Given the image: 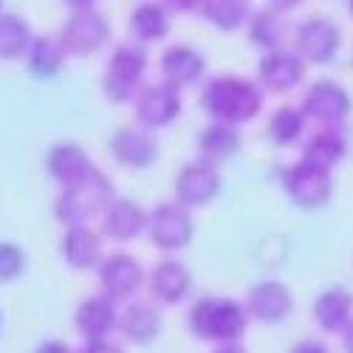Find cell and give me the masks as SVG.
<instances>
[{
	"label": "cell",
	"instance_id": "15",
	"mask_svg": "<svg viewBox=\"0 0 353 353\" xmlns=\"http://www.w3.org/2000/svg\"><path fill=\"white\" fill-rule=\"evenodd\" d=\"M99 280L105 288V297L110 300H125L144 280V272L139 266V260L130 254H110L99 266Z\"/></svg>",
	"mask_w": 353,
	"mask_h": 353
},
{
	"label": "cell",
	"instance_id": "3",
	"mask_svg": "<svg viewBox=\"0 0 353 353\" xmlns=\"http://www.w3.org/2000/svg\"><path fill=\"white\" fill-rule=\"evenodd\" d=\"M113 195H116L113 181L94 167L85 181L63 190V195L54 203V215L65 226H82L91 215H102L113 203Z\"/></svg>",
	"mask_w": 353,
	"mask_h": 353
},
{
	"label": "cell",
	"instance_id": "19",
	"mask_svg": "<svg viewBox=\"0 0 353 353\" xmlns=\"http://www.w3.org/2000/svg\"><path fill=\"white\" fill-rule=\"evenodd\" d=\"M305 77V63L291 51H269L260 60V79L272 91H291Z\"/></svg>",
	"mask_w": 353,
	"mask_h": 353
},
{
	"label": "cell",
	"instance_id": "16",
	"mask_svg": "<svg viewBox=\"0 0 353 353\" xmlns=\"http://www.w3.org/2000/svg\"><path fill=\"white\" fill-rule=\"evenodd\" d=\"M147 285H150V294L164 303V305H172V303H181L190 288H192V274L184 263L179 260H164L159 266L150 272L147 277Z\"/></svg>",
	"mask_w": 353,
	"mask_h": 353
},
{
	"label": "cell",
	"instance_id": "38",
	"mask_svg": "<svg viewBox=\"0 0 353 353\" xmlns=\"http://www.w3.org/2000/svg\"><path fill=\"white\" fill-rule=\"evenodd\" d=\"M345 334V353H353V322L342 331Z\"/></svg>",
	"mask_w": 353,
	"mask_h": 353
},
{
	"label": "cell",
	"instance_id": "17",
	"mask_svg": "<svg viewBox=\"0 0 353 353\" xmlns=\"http://www.w3.org/2000/svg\"><path fill=\"white\" fill-rule=\"evenodd\" d=\"M203 71H207V63H203V57L192 46H172L161 57V77L175 91L195 85L203 77Z\"/></svg>",
	"mask_w": 353,
	"mask_h": 353
},
{
	"label": "cell",
	"instance_id": "22",
	"mask_svg": "<svg viewBox=\"0 0 353 353\" xmlns=\"http://www.w3.org/2000/svg\"><path fill=\"white\" fill-rule=\"evenodd\" d=\"M350 314H353V294L347 288H328L314 303V319L328 334L345 331L350 325Z\"/></svg>",
	"mask_w": 353,
	"mask_h": 353
},
{
	"label": "cell",
	"instance_id": "21",
	"mask_svg": "<svg viewBox=\"0 0 353 353\" xmlns=\"http://www.w3.org/2000/svg\"><path fill=\"white\" fill-rule=\"evenodd\" d=\"M63 257L71 269H94L102 257V241L91 226H68L63 234Z\"/></svg>",
	"mask_w": 353,
	"mask_h": 353
},
{
	"label": "cell",
	"instance_id": "36",
	"mask_svg": "<svg viewBox=\"0 0 353 353\" xmlns=\"http://www.w3.org/2000/svg\"><path fill=\"white\" fill-rule=\"evenodd\" d=\"M291 353H328V347L316 342H300L297 347H291Z\"/></svg>",
	"mask_w": 353,
	"mask_h": 353
},
{
	"label": "cell",
	"instance_id": "34",
	"mask_svg": "<svg viewBox=\"0 0 353 353\" xmlns=\"http://www.w3.org/2000/svg\"><path fill=\"white\" fill-rule=\"evenodd\" d=\"M164 6L172 12H198L201 0H164Z\"/></svg>",
	"mask_w": 353,
	"mask_h": 353
},
{
	"label": "cell",
	"instance_id": "6",
	"mask_svg": "<svg viewBox=\"0 0 353 353\" xmlns=\"http://www.w3.org/2000/svg\"><path fill=\"white\" fill-rule=\"evenodd\" d=\"M283 184L291 203H297L300 210H319L331 198V172L305 161L288 167Z\"/></svg>",
	"mask_w": 353,
	"mask_h": 353
},
{
	"label": "cell",
	"instance_id": "31",
	"mask_svg": "<svg viewBox=\"0 0 353 353\" xmlns=\"http://www.w3.org/2000/svg\"><path fill=\"white\" fill-rule=\"evenodd\" d=\"M305 128V113L297 108H280L272 119H269V136L277 144H291L303 136Z\"/></svg>",
	"mask_w": 353,
	"mask_h": 353
},
{
	"label": "cell",
	"instance_id": "7",
	"mask_svg": "<svg viewBox=\"0 0 353 353\" xmlns=\"http://www.w3.org/2000/svg\"><path fill=\"white\" fill-rule=\"evenodd\" d=\"M108 34H110L108 20L94 9H82L65 20L63 32H60V43H63L65 54L88 57L108 43Z\"/></svg>",
	"mask_w": 353,
	"mask_h": 353
},
{
	"label": "cell",
	"instance_id": "32",
	"mask_svg": "<svg viewBox=\"0 0 353 353\" xmlns=\"http://www.w3.org/2000/svg\"><path fill=\"white\" fill-rule=\"evenodd\" d=\"M26 272V254L14 243H0V283H12Z\"/></svg>",
	"mask_w": 353,
	"mask_h": 353
},
{
	"label": "cell",
	"instance_id": "4",
	"mask_svg": "<svg viewBox=\"0 0 353 353\" xmlns=\"http://www.w3.org/2000/svg\"><path fill=\"white\" fill-rule=\"evenodd\" d=\"M144 68H147V54H144L141 46H136V43L119 46L113 51L110 63L105 68V77H102L105 97L110 102H128L136 91Z\"/></svg>",
	"mask_w": 353,
	"mask_h": 353
},
{
	"label": "cell",
	"instance_id": "24",
	"mask_svg": "<svg viewBox=\"0 0 353 353\" xmlns=\"http://www.w3.org/2000/svg\"><path fill=\"white\" fill-rule=\"evenodd\" d=\"M119 325H122V334L136 342V345H150L153 339H159L161 328H164V319H161V311L150 303H133L122 319H119Z\"/></svg>",
	"mask_w": 353,
	"mask_h": 353
},
{
	"label": "cell",
	"instance_id": "13",
	"mask_svg": "<svg viewBox=\"0 0 353 353\" xmlns=\"http://www.w3.org/2000/svg\"><path fill=\"white\" fill-rule=\"evenodd\" d=\"M110 153H113L116 161L125 164V167L144 170V167H150L156 161L159 141L153 139V133L147 128H122L110 139Z\"/></svg>",
	"mask_w": 353,
	"mask_h": 353
},
{
	"label": "cell",
	"instance_id": "43",
	"mask_svg": "<svg viewBox=\"0 0 353 353\" xmlns=\"http://www.w3.org/2000/svg\"><path fill=\"white\" fill-rule=\"evenodd\" d=\"M0 6H3V0H0Z\"/></svg>",
	"mask_w": 353,
	"mask_h": 353
},
{
	"label": "cell",
	"instance_id": "11",
	"mask_svg": "<svg viewBox=\"0 0 353 353\" xmlns=\"http://www.w3.org/2000/svg\"><path fill=\"white\" fill-rule=\"evenodd\" d=\"M181 113V97L172 85H147L136 99V116L144 128H164Z\"/></svg>",
	"mask_w": 353,
	"mask_h": 353
},
{
	"label": "cell",
	"instance_id": "23",
	"mask_svg": "<svg viewBox=\"0 0 353 353\" xmlns=\"http://www.w3.org/2000/svg\"><path fill=\"white\" fill-rule=\"evenodd\" d=\"M241 150V133L234 125H223V122H212L207 130L198 136V153L203 164L218 167L221 161L238 156Z\"/></svg>",
	"mask_w": 353,
	"mask_h": 353
},
{
	"label": "cell",
	"instance_id": "8",
	"mask_svg": "<svg viewBox=\"0 0 353 353\" xmlns=\"http://www.w3.org/2000/svg\"><path fill=\"white\" fill-rule=\"evenodd\" d=\"M339 28L325 17H311L297 28V57L316 65L331 63L339 51Z\"/></svg>",
	"mask_w": 353,
	"mask_h": 353
},
{
	"label": "cell",
	"instance_id": "18",
	"mask_svg": "<svg viewBox=\"0 0 353 353\" xmlns=\"http://www.w3.org/2000/svg\"><path fill=\"white\" fill-rule=\"evenodd\" d=\"M74 322H77V331L88 342H97V339H105L116 325H119V316H116L113 300L102 294V297L82 300L77 314H74Z\"/></svg>",
	"mask_w": 353,
	"mask_h": 353
},
{
	"label": "cell",
	"instance_id": "28",
	"mask_svg": "<svg viewBox=\"0 0 353 353\" xmlns=\"http://www.w3.org/2000/svg\"><path fill=\"white\" fill-rule=\"evenodd\" d=\"M198 14L215 23L221 32H234L243 23H249V0H201Z\"/></svg>",
	"mask_w": 353,
	"mask_h": 353
},
{
	"label": "cell",
	"instance_id": "27",
	"mask_svg": "<svg viewBox=\"0 0 353 353\" xmlns=\"http://www.w3.org/2000/svg\"><path fill=\"white\" fill-rule=\"evenodd\" d=\"M249 37L254 46L266 48V51H280L285 40V20L280 9H263L249 17Z\"/></svg>",
	"mask_w": 353,
	"mask_h": 353
},
{
	"label": "cell",
	"instance_id": "1",
	"mask_svg": "<svg viewBox=\"0 0 353 353\" xmlns=\"http://www.w3.org/2000/svg\"><path fill=\"white\" fill-rule=\"evenodd\" d=\"M201 105L215 122L243 125L260 113L263 94L260 88L243 77H215L201 94Z\"/></svg>",
	"mask_w": 353,
	"mask_h": 353
},
{
	"label": "cell",
	"instance_id": "25",
	"mask_svg": "<svg viewBox=\"0 0 353 353\" xmlns=\"http://www.w3.org/2000/svg\"><path fill=\"white\" fill-rule=\"evenodd\" d=\"M65 57L68 54H65L60 37H32V46L26 51V63L34 77L48 79L54 74H60Z\"/></svg>",
	"mask_w": 353,
	"mask_h": 353
},
{
	"label": "cell",
	"instance_id": "35",
	"mask_svg": "<svg viewBox=\"0 0 353 353\" xmlns=\"http://www.w3.org/2000/svg\"><path fill=\"white\" fill-rule=\"evenodd\" d=\"M34 353H71V347L65 345V342H57V339H51V342H43Z\"/></svg>",
	"mask_w": 353,
	"mask_h": 353
},
{
	"label": "cell",
	"instance_id": "41",
	"mask_svg": "<svg viewBox=\"0 0 353 353\" xmlns=\"http://www.w3.org/2000/svg\"><path fill=\"white\" fill-rule=\"evenodd\" d=\"M350 12H353V0H350Z\"/></svg>",
	"mask_w": 353,
	"mask_h": 353
},
{
	"label": "cell",
	"instance_id": "20",
	"mask_svg": "<svg viewBox=\"0 0 353 353\" xmlns=\"http://www.w3.org/2000/svg\"><path fill=\"white\" fill-rule=\"evenodd\" d=\"M147 226V215L136 201L113 198V203L102 212V232L110 241H133L136 234Z\"/></svg>",
	"mask_w": 353,
	"mask_h": 353
},
{
	"label": "cell",
	"instance_id": "39",
	"mask_svg": "<svg viewBox=\"0 0 353 353\" xmlns=\"http://www.w3.org/2000/svg\"><path fill=\"white\" fill-rule=\"evenodd\" d=\"M303 0H274V6L277 9H294V6H300Z\"/></svg>",
	"mask_w": 353,
	"mask_h": 353
},
{
	"label": "cell",
	"instance_id": "29",
	"mask_svg": "<svg viewBox=\"0 0 353 353\" xmlns=\"http://www.w3.org/2000/svg\"><path fill=\"white\" fill-rule=\"evenodd\" d=\"M342 156H345V139H342L339 133H334V130H322V133H316V136L305 144L303 161L331 172V167H334L336 161H342Z\"/></svg>",
	"mask_w": 353,
	"mask_h": 353
},
{
	"label": "cell",
	"instance_id": "37",
	"mask_svg": "<svg viewBox=\"0 0 353 353\" xmlns=\"http://www.w3.org/2000/svg\"><path fill=\"white\" fill-rule=\"evenodd\" d=\"M65 3H68V6H74L77 12H82V9H91V6L97 3V0H65Z\"/></svg>",
	"mask_w": 353,
	"mask_h": 353
},
{
	"label": "cell",
	"instance_id": "40",
	"mask_svg": "<svg viewBox=\"0 0 353 353\" xmlns=\"http://www.w3.org/2000/svg\"><path fill=\"white\" fill-rule=\"evenodd\" d=\"M218 353H243V350H241V347H234V345H226V347L218 350Z\"/></svg>",
	"mask_w": 353,
	"mask_h": 353
},
{
	"label": "cell",
	"instance_id": "33",
	"mask_svg": "<svg viewBox=\"0 0 353 353\" xmlns=\"http://www.w3.org/2000/svg\"><path fill=\"white\" fill-rule=\"evenodd\" d=\"M82 353H122V347H116V345H110L105 339H97V342H88Z\"/></svg>",
	"mask_w": 353,
	"mask_h": 353
},
{
	"label": "cell",
	"instance_id": "2",
	"mask_svg": "<svg viewBox=\"0 0 353 353\" xmlns=\"http://www.w3.org/2000/svg\"><path fill=\"white\" fill-rule=\"evenodd\" d=\"M190 328H192V334L198 339L232 345V342H238L246 334L249 314H246V305L234 303V300L207 297V300H198L192 305Z\"/></svg>",
	"mask_w": 353,
	"mask_h": 353
},
{
	"label": "cell",
	"instance_id": "42",
	"mask_svg": "<svg viewBox=\"0 0 353 353\" xmlns=\"http://www.w3.org/2000/svg\"><path fill=\"white\" fill-rule=\"evenodd\" d=\"M0 325H3V316H0Z\"/></svg>",
	"mask_w": 353,
	"mask_h": 353
},
{
	"label": "cell",
	"instance_id": "12",
	"mask_svg": "<svg viewBox=\"0 0 353 353\" xmlns=\"http://www.w3.org/2000/svg\"><path fill=\"white\" fill-rule=\"evenodd\" d=\"M46 170H48V175L57 184H63V190H68V187H77L79 181H85L88 175H91L94 164H91V159H88V153L82 150L79 144L60 141V144H54L48 150Z\"/></svg>",
	"mask_w": 353,
	"mask_h": 353
},
{
	"label": "cell",
	"instance_id": "5",
	"mask_svg": "<svg viewBox=\"0 0 353 353\" xmlns=\"http://www.w3.org/2000/svg\"><path fill=\"white\" fill-rule=\"evenodd\" d=\"M147 234L156 249L164 252H175V249H184L192 241V215L187 207H181L179 201L175 203H161L156 207L150 215H147Z\"/></svg>",
	"mask_w": 353,
	"mask_h": 353
},
{
	"label": "cell",
	"instance_id": "9",
	"mask_svg": "<svg viewBox=\"0 0 353 353\" xmlns=\"http://www.w3.org/2000/svg\"><path fill=\"white\" fill-rule=\"evenodd\" d=\"M221 192V172L212 164L192 161L175 179V198L181 207H203Z\"/></svg>",
	"mask_w": 353,
	"mask_h": 353
},
{
	"label": "cell",
	"instance_id": "30",
	"mask_svg": "<svg viewBox=\"0 0 353 353\" xmlns=\"http://www.w3.org/2000/svg\"><path fill=\"white\" fill-rule=\"evenodd\" d=\"M32 46V28L17 14L0 12V60H14Z\"/></svg>",
	"mask_w": 353,
	"mask_h": 353
},
{
	"label": "cell",
	"instance_id": "14",
	"mask_svg": "<svg viewBox=\"0 0 353 353\" xmlns=\"http://www.w3.org/2000/svg\"><path fill=\"white\" fill-rule=\"evenodd\" d=\"M294 308L291 291L277 280H263L249 288L246 314L260 322H283Z\"/></svg>",
	"mask_w": 353,
	"mask_h": 353
},
{
	"label": "cell",
	"instance_id": "10",
	"mask_svg": "<svg viewBox=\"0 0 353 353\" xmlns=\"http://www.w3.org/2000/svg\"><path fill=\"white\" fill-rule=\"evenodd\" d=\"M303 113L322 122V125H339L350 113V97L334 79H319L308 88L305 102H303Z\"/></svg>",
	"mask_w": 353,
	"mask_h": 353
},
{
	"label": "cell",
	"instance_id": "26",
	"mask_svg": "<svg viewBox=\"0 0 353 353\" xmlns=\"http://www.w3.org/2000/svg\"><path fill=\"white\" fill-rule=\"evenodd\" d=\"M170 32V17L159 3H141L130 12V34L139 43H156L164 40Z\"/></svg>",
	"mask_w": 353,
	"mask_h": 353
}]
</instances>
